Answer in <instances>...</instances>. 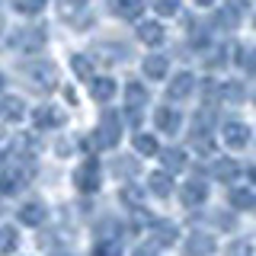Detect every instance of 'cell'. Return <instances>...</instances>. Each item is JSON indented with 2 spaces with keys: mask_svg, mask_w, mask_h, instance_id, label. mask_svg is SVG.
Here are the masks:
<instances>
[{
  "mask_svg": "<svg viewBox=\"0 0 256 256\" xmlns=\"http://www.w3.org/2000/svg\"><path fill=\"white\" fill-rule=\"evenodd\" d=\"M74 182H77L80 192H96L100 189V164H96L93 157L84 160V164L74 170Z\"/></svg>",
  "mask_w": 256,
  "mask_h": 256,
  "instance_id": "1",
  "label": "cell"
},
{
  "mask_svg": "<svg viewBox=\"0 0 256 256\" xmlns=\"http://www.w3.org/2000/svg\"><path fill=\"white\" fill-rule=\"evenodd\" d=\"M221 138H224L228 148L240 150V148H246V141H250V128H246L244 122H224L221 125Z\"/></svg>",
  "mask_w": 256,
  "mask_h": 256,
  "instance_id": "2",
  "label": "cell"
},
{
  "mask_svg": "<svg viewBox=\"0 0 256 256\" xmlns=\"http://www.w3.org/2000/svg\"><path fill=\"white\" fill-rule=\"evenodd\" d=\"M154 122L160 132H166V134H176L182 128V116H180V109H173V106H160L154 112Z\"/></svg>",
  "mask_w": 256,
  "mask_h": 256,
  "instance_id": "3",
  "label": "cell"
},
{
  "mask_svg": "<svg viewBox=\"0 0 256 256\" xmlns=\"http://www.w3.org/2000/svg\"><path fill=\"white\" fill-rule=\"evenodd\" d=\"M141 70H144V77H150V80H164L166 70H170V54H148V58L141 61Z\"/></svg>",
  "mask_w": 256,
  "mask_h": 256,
  "instance_id": "4",
  "label": "cell"
},
{
  "mask_svg": "<svg viewBox=\"0 0 256 256\" xmlns=\"http://www.w3.org/2000/svg\"><path fill=\"white\" fill-rule=\"evenodd\" d=\"M192 90H196V77H192L189 70H180V74L170 80V86H166V96H170V100H186Z\"/></svg>",
  "mask_w": 256,
  "mask_h": 256,
  "instance_id": "5",
  "label": "cell"
},
{
  "mask_svg": "<svg viewBox=\"0 0 256 256\" xmlns=\"http://www.w3.org/2000/svg\"><path fill=\"white\" fill-rule=\"evenodd\" d=\"M182 205L186 208H196V205H205V198H208V182H202V180H192V182H186L182 186Z\"/></svg>",
  "mask_w": 256,
  "mask_h": 256,
  "instance_id": "6",
  "label": "cell"
},
{
  "mask_svg": "<svg viewBox=\"0 0 256 256\" xmlns=\"http://www.w3.org/2000/svg\"><path fill=\"white\" fill-rule=\"evenodd\" d=\"M148 189L154 192L157 198H166L173 192V173L170 170H157V173H150L148 176Z\"/></svg>",
  "mask_w": 256,
  "mask_h": 256,
  "instance_id": "7",
  "label": "cell"
},
{
  "mask_svg": "<svg viewBox=\"0 0 256 256\" xmlns=\"http://www.w3.org/2000/svg\"><path fill=\"white\" fill-rule=\"evenodd\" d=\"M214 253V237L212 234H192L186 240V256H212Z\"/></svg>",
  "mask_w": 256,
  "mask_h": 256,
  "instance_id": "8",
  "label": "cell"
},
{
  "mask_svg": "<svg viewBox=\"0 0 256 256\" xmlns=\"http://www.w3.org/2000/svg\"><path fill=\"white\" fill-rule=\"evenodd\" d=\"M90 96L96 102H109L116 96V80L112 77H93L90 80Z\"/></svg>",
  "mask_w": 256,
  "mask_h": 256,
  "instance_id": "9",
  "label": "cell"
},
{
  "mask_svg": "<svg viewBox=\"0 0 256 256\" xmlns=\"http://www.w3.org/2000/svg\"><path fill=\"white\" fill-rule=\"evenodd\" d=\"M112 13L122 20H138L144 13V0H112Z\"/></svg>",
  "mask_w": 256,
  "mask_h": 256,
  "instance_id": "10",
  "label": "cell"
},
{
  "mask_svg": "<svg viewBox=\"0 0 256 256\" xmlns=\"http://www.w3.org/2000/svg\"><path fill=\"white\" fill-rule=\"evenodd\" d=\"M29 77H36L38 86H54V80H58V68L54 64H32L29 68Z\"/></svg>",
  "mask_w": 256,
  "mask_h": 256,
  "instance_id": "11",
  "label": "cell"
},
{
  "mask_svg": "<svg viewBox=\"0 0 256 256\" xmlns=\"http://www.w3.org/2000/svg\"><path fill=\"white\" fill-rule=\"evenodd\" d=\"M125 102H128V109H132V112H138L144 102H148V86L138 84V80H132V84L125 86Z\"/></svg>",
  "mask_w": 256,
  "mask_h": 256,
  "instance_id": "12",
  "label": "cell"
},
{
  "mask_svg": "<svg viewBox=\"0 0 256 256\" xmlns=\"http://www.w3.org/2000/svg\"><path fill=\"white\" fill-rule=\"evenodd\" d=\"M138 38L144 45H160L166 38V32H164L160 22H141V26H138Z\"/></svg>",
  "mask_w": 256,
  "mask_h": 256,
  "instance_id": "13",
  "label": "cell"
},
{
  "mask_svg": "<svg viewBox=\"0 0 256 256\" xmlns=\"http://www.w3.org/2000/svg\"><path fill=\"white\" fill-rule=\"evenodd\" d=\"M13 45L26 48V52H36V48L45 45V32H42V29H29V32H22L20 38H13Z\"/></svg>",
  "mask_w": 256,
  "mask_h": 256,
  "instance_id": "14",
  "label": "cell"
},
{
  "mask_svg": "<svg viewBox=\"0 0 256 256\" xmlns=\"http://www.w3.org/2000/svg\"><path fill=\"white\" fill-rule=\"evenodd\" d=\"M20 221L22 224H42L45 221V205L42 202H29L20 208Z\"/></svg>",
  "mask_w": 256,
  "mask_h": 256,
  "instance_id": "15",
  "label": "cell"
},
{
  "mask_svg": "<svg viewBox=\"0 0 256 256\" xmlns=\"http://www.w3.org/2000/svg\"><path fill=\"white\" fill-rule=\"evenodd\" d=\"M166 244H176V224L157 221L154 224V246H166Z\"/></svg>",
  "mask_w": 256,
  "mask_h": 256,
  "instance_id": "16",
  "label": "cell"
},
{
  "mask_svg": "<svg viewBox=\"0 0 256 256\" xmlns=\"http://www.w3.org/2000/svg\"><path fill=\"white\" fill-rule=\"evenodd\" d=\"M61 122H64V116H61V112H54L52 106H42V109L36 112V125L38 128H58Z\"/></svg>",
  "mask_w": 256,
  "mask_h": 256,
  "instance_id": "17",
  "label": "cell"
},
{
  "mask_svg": "<svg viewBox=\"0 0 256 256\" xmlns=\"http://www.w3.org/2000/svg\"><path fill=\"white\" fill-rule=\"evenodd\" d=\"M186 154L182 150H164V170H170V173H180V170H186Z\"/></svg>",
  "mask_w": 256,
  "mask_h": 256,
  "instance_id": "18",
  "label": "cell"
},
{
  "mask_svg": "<svg viewBox=\"0 0 256 256\" xmlns=\"http://www.w3.org/2000/svg\"><path fill=\"white\" fill-rule=\"evenodd\" d=\"M70 68H74V74H77L80 80H93V61H90V58L74 54V58H70Z\"/></svg>",
  "mask_w": 256,
  "mask_h": 256,
  "instance_id": "19",
  "label": "cell"
},
{
  "mask_svg": "<svg viewBox=\"0 0 256 256\" xmlns=\"http://www.w3.org/2000/svg\"><path fill=\"white\" fill-rule=\"evenodd\" d=\"M0 118H6V122H20V118H22V102L20 100H6L4 106H0Z\"/></svg>",
  "mask_w": 256,
  "mask_h": 256,
  "instance_id": "20",
  "label": "cell"
},
{
  "mask_svg": "<svg viewBox=\"0 0 256 256\" xmlns=\"http://www.w3.org/2000/svg\"><path fill=\"white\" fill-rule=\"evenodd\" d=\"M22 186H26V182H22V173H16V170L0 176V189H4V192H20Z\"/></svg>",
  "mask_w": 256,
  "mask_h": 256,
  "instance_id": "21",
  "label": "cell"
},
{
  "mask_svg": "<svg viewBox=\"0 0 256 256\" xmlns=\"http://www.w3.org/2000/svg\"><path fill=\"white\" fill-rule=\"evenodd\" d=\"M230 205H234V208H253L256 196L250 189H234V192H230Z\"/></svg>",
  "mask_w": 256,
  "mask_h": 256,
  "instance_id": "22",
  "label": "cell"
},
{
  "mask_svg": "<svg viewBox=\"0 0 256 256\" xmlns=\"http://www.w3.org/2000/svg\"><path fill=\"white\" fill-rule=\"evenodd\" d=\"M134 150L144 157H154L157 154V141L150 138V134H134Z\"/></svg>",
  "mask_w": 256,
  "mask_h": 256,
  "instance_id": "23",
  "label": "cell"
},
{
  "mask_svg": "<svg viewBox=\"0 0 256 256\" xmlns=\"http://www.w3.org/2000/svg\"><path fill=\"white\" fill-rule=\"evenodd\" d=\"M221 100H230V102H237V100H244V86L237 84V80H224L221 84Z\"/></svg>",
  "mask_w": 256,
  "mask_h": 256,
  "instance_id": "24",
  "label": "cell"
},
{
  "mask_svg": "<svg viewBox=\"0 0 256 256\" xmlns=\"http://www.w3.org/2000/svg\"><path fill=\"white\" fill-rule=\"evenodd\" d=\"M214 176H221L224 182H230L237 176V164H234V160H228V157L218 160V164H214Z\"/></svg>",
  "mask_w": 256,
  "mask_h": 256,
  "instance_id": "25",
  "label": "cell"
},
{
  "mask_svg": "<svg viewBox=\"0 0 256 256\" xmlns=\"http://www.w3.org/2000/svg\"><path fill=\"white\" fill-rule=\"evenodd\" d=\"M93 256H122V246H118V240H102L93 246Z\"/></svg>",
  "mask_w": 256,
  "mask_h": 256,
  "instance_id": "26",
  "label": "cell"
},
{
  "mask_svg": "<svg viewBox=\"0 0 256 256\" xmlns=\"http://www.w3.org/2000/svg\"><path fill=\"white\" fill-rule=\"evenodd\" d=\"M16 230L13 228H0V253H6V250H16Z\"/></svg>",
  "mask_w": 256,
  "mask_h": 256,
  "instance_id": "27",
  "label": "cell"
},
{
  "mask_svg": "<svg viewBox=\"0 0 256 256\" xmlns=\"http://www.w3.org/2000/svg\"><path fill=\"white\" fill-rule=\"evenodd\" d=\"M154 10L160 16H176L180 13V0H154Z\"/></svg>",
  "mask_w": 256,
  "mask_h": 256,
  "instance_id": "28",
  "label": "cell"
},
{
  "mask_svg": "<svg viewBox=\"0 0 256 256\" xmlns=\"http://www.w3.org/2000/svg\"><path fill=\"white\" fill-rule=\"evenodd\" d=\"M122 202H128V208H134V212H141V196H138V189H134V186H125L122 189Z\"/></svg>",
  "mask_w": 256,
  "mask_h": 256,
  "instance_id": "29",
  "label": "cell"
},
{
  "mask_svg": "<svg viewBox=\"0 0 256 256\" xmlns=\"http://www.w3.org/2000/svg\"><path fill=\"white\" fill-rule=\"evenodd\" d=\"M224 256H253V250H250V244H246V240H234V244L224 250Z\"/></svg>",
  "mask_w": 256,
  "mask_h": 256,
  "instance_id": "30",
  "label": "cell"
},
{
  "mask_svg": "<svg viewBox=\"0 0 256 256\" xmlns=\"http://www.w3.org/2000/svg\"><path fill=\"white\" fill-rule=\"evenodd\" d=\"M112 170H116V176H134L138 164H134V160H116V164H112Z\"/></svg>",
  "mask_w": 256,
  "mask_h": 256,
  "instance_id": "31",
  "label": "cell"
},
{
  "mask_svg": "<svg viewBox=\"0 0 256 256\" xmlns=\"http://www.w3.org/2000/svg\"><path fill=\"white\" fill-rule=\"evenodd\" d=\"M16 6H20V13H38L45 6V0H20Z\"/></svg>",
  "mask_w": 256,
  "mask_h": 256,
  "instance_id": "32",
  "label": "cell"
},
{
  "mask_svg": "<svg viewBox=\"0 0 256 256\" xmlns=\"http://www.w3.org/2000/svg\"><path fill=\"white\" fill-rule=\"evenodd\" d=\"M244 58H240V64H244L246 70H256V52H240Z\"/></svg>",
  "mask_w": 256,
  "mask_h": 256,
  "instance_id": "33",
  "label": "cell"
},
{
  "mask_svg": "<svg viewBox=\"0 0 256 256\" xmlns=\"http://www.w3.org/2000/svg\"><path fill=\"white\" fill-rule=\"evenodd\" d=\"M212 221H214V224H221V228H228V230L234 228V218H230V214H214Z\"/></svg>",
  "mask_w": 256,
  "mask_h": 256,
  "instance_id": "34",
  "label": "cell"
},
{
  "mask_svg": "<svg viewBox=\"0 0 256 256\" xmlns=\"http://www.w3.org/2000/svg\"><path fill=\"white\" fill-rule=\"evenodd\" d=\"M134 256H154V240H150V246H138Z\"/></svg>",
  "mask_w": 256,
  "mask_h": 256,
  "instance_id": "35",
  "label": "cell"
},
{
  "mask_svg": "<svg viewBox=\"0 0 256 256\" xmlns=\"http://www.w3.org/2000/svg\"><path fill=\"white\" fill-rule=\"evenodd\" d=\"M68 4H74V6H84V4H90V0H68Z\"/></svg>",
  "mask_w": 256,
  "mask_h": 256,
  "instance_id": "36",
  "label": "cell"
},
{
  "mask_svg": "<svg viewBox=\"0 0 256 256\" xmlns=\"http://www.w3.org/2000/svg\"><path fill=\"white\" fill-rule=\"evenodd\" d=\"M230 6H234V10H240V6H244V0H230Z\"/></svg>",
  "mask_w": 256,
  "mask_h": 256,
  "instance_id": "37",
  "label": "cell"
},
{
  "mask_svg": "<svg viewBox=\"0 0 256 256\" xmlns=\"http://www.w3.org/2000/svg\"><path fill=\"white\" fill-rule=\"evenodd\" d=\"M196 4H198V6H212L214 0H196Z\"/></svg>",
  "mask_w": 256,
  "mask_h": 256,
  "instance_id": "38",
  "label": "cell"
},
{
  "mask_svg": "<svg viewBox=\"0 0 256 256\" xmlns=\"http://www.w3.org/2000/svg\"><path fill=\"white\" fill-rule=\"evenodd\" d=\"M250 180H253V182H256V166H253V170H250Z\"/></svg>",
  "mask_w": 256,
  "mask_h": 256,
  "instance_id": "39",
  "label": "cell"
},
{
  "mask_svg": "<svg viewBox=\"0 0 256 256\" xmlns=\"http://www.w3.org/2000/svg\"><path fill=\"white\" fill-rule=\"evenodd\" d=\"M0 86H4V77H0Z\"/></svg>",
  "mask_w": 256,
  "mask_h": 256,
  "instance_id": "40",
  "label": "cell"
},
{
  "mask_svg": "<svg viewBox=\"0 0 256 256\" xmlns=\"http://www.w3.org/2000/svg\"><path fill=\"white\" fill-rule=\"evenodd\" d=\"M253 26H256V20H253Z\"/></svg>",
  "mask_w": 256,
  "mask_h": 256,
  "instance_id": "41",
  "label": "cell"
},
{
  "mask_svg": "<svg viewBox=\"0 0 256 256\" xmlns=\"http://www.w3.org/2000/svg\"><path fill=\"white\" fill-rule=\"evenodd\" d=\"M253 102H256V96H253Z\"/></svg>",
  "mask_w": 256,
  "mask_h": 256,
  "instance_id": "42",
  "label": "cell"
},
{
  "mask_svg": "<svg viewBox=\"0 0 256 256\" xmlns=\"http://www.w3.org/2000/svg\"><path fill=\"white\" fill-rule=\"evenodd\" d=\"M0 26H4V22H0Z\"/></svg>",
  "mask_w": 256,
  "mask_h": 256,
  "instance_id": "43",
  "label": "cell"
}]
</instances>
